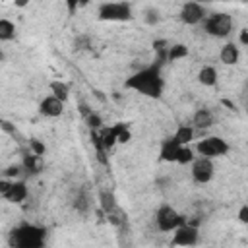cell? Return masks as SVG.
<instances>
[{
  "mask_svg": "<svg viewBox=\"0 0 248 248\" xmlns=\"http://www.w3.org/2000/svg\"><path fill=\"white\" fill-rule=\"evenodd\" d=\"M124 87L132 89L143 97L159 99L163 95V89H165V79L161 76V64H151V66H145L140 72L132 74L124 81Z\"/></svg>",
  "mask_w": 248,
  "mask_h": 248,
  "instance_id": "cell-1",
  "label": "cell"
},
{
  "mask_svg": "<svg viewBox=\"0 0 248 248\" xmlns=\"http://www.w3.org/2000/svg\"><path fill=\"white\" fill-rule=\"evenodd\" d=\"M46 244V229L33 225V223H21L10 232V246L12 248H45Z\"/></svg>",
  "mask_w": 248,
  "mask_h": 248,
  "instance_id": "cell-2",
  "label": "cell"
},
{
  "mask_svg": "<svg viewBox=\"0 0 248 248\" xmlns=\"http://www.w3.org/2000/svg\"><path fill=\"white\" fill-rule=\"evenodd\" d=\"M234 27V21H232V16L227 14V12H217V14H211L205 17L203 21V29L207 35L211 37H217V39H223V37H229L231 31Z\"/></svg>",
  "mask_w": 248,
  "mask_h": 248,
  "instance_id": "cell-3",
  "label": "cell"
},
{
  "mask_svg": "<svg viewBox=\"0 0 248 248\" xmlns=\"http://www.w3.org/2000/svg\"><path fill=\"white\" fill-rule=\"evenodd\" d=\"M184 217L169 203H163L155 211V225L161 232H174L180 225H184Z\"/></svg>",
  "mask_w": 248,
  "mask_h": 248,
  "instance_id": "cell-4",
  "label": "cell"
},
{
  "mask_svg": "<svg viewBox=\"0 0 248 248\" xmlns=\"http://www.w3.org/2000/svg\"><path fill=\"white\" fill-rule=\"evenodd\" d=\"M231 149V145L227 143V140H223L221 136H207L203 140H200L196 143V151L200 157H205V159H215V157H223L227 155Z\"/></svg>",
  "mask_w": 248,
  "mask_h": 248,
  "instance_id": "cell-5",
  "label": "cell"
},
{
  "mask_svg": "<svg viewBox=\"0 0 248 248\" xmlns=\"http://www.w3.org/2000/svg\"><path fill=\"white\" fill-rule=\"evenodd\" d=\"M132 17L130 2H105L99 6V19L103 21H130Z\"/></svg>",
  "mask_w": 248,
  "mask_h": 248,
  "instance_id": "cell-6",
  "label": "cell"
},
{
  "mask_svg": "<svg viewBox=\"0 0 248 248\" xmlns=\"http://www.w3.org/2000/svg\"><path fill=\"white\" fill-rule=\"evenodd\" d=\"M200 240V231L196 225H190V223H184L180 225L174 232H172V246H180V248H192L196 246Z\"/></svg>",
  "mask_w": 248,
  "mask_h": 248,
  "instance_id": "cell-7",
  "label": "cell"
},
{
  "mask_svg": "<svg viewBox=\"0 0 248 248\" xmlns=\"http://www.w3.org/2000/svg\"><path fill=\"white\" fill-rule=\"evenodd\" d=\"M178 16H180V21L186 23V25H198V23L205 21V17H207L205 8L202 4H198V2H186V4H182Z\"/></svg>",
  "mask_w": 248,
  "mask_h": 248,
  "instance_id": "cell-8",
  "label": "cell"
},
{
  "mask_svg": "<svg viewBox=\"0 0 248 248\" xmlns=\"http://www.w3.org/2000/svg\"><path fill=\"white\" fill-rule=\"evenodd\" d=\"M215 174V165L211 159L205 157H196L192 163V178L198 184H207Z\"/></svg>",
  "mask_w": 248,
  "mask_h": 248,
  "instance_id": "cell-9",
  "label": "cell"
},
{
  "mask_svg": "<svg viewBox=\"0 0 248 248\" xmlns=\"http://www.w3.org/2000/svg\"><path fill=\"white\" fill-rule=\"evenodd\" d=\"M39 112L46 118H58L64 112V101L56 99L54 95H46L39 103Z\"/></svg>",
  "mask_w": 248,
  "mask_h": 248,
  "instance_id": "cell-10",
  "label": "cell"
},
{
  "mask_svg": "<svg viewBox=\"0 0 248 248\" xmlns=\"http://www.w3.org/2000/svg\"><path fill=\"white\" fill-rule=\"evenodd\" d=\"M27 194H29V190H27V184L23 180H12L2 198L12 202V203H21L27 198Z\"/></svg>",
  "mask_w": 248,
  "mask_h": 248,
  "instance_id": "cell-11",
  "label": "cell"
},
{
  "mask_svg": "<svg viewBox=\"0 0 248 248\" xmlns=\"http://www.w3.org/2000/svg\"><path fill=\"white\" fill-rule=\"evenodd\" d=\"M180 143L174 140V138H169V140H163L161 143V149H159V157L167 163H176V157H178V151H180Z\"/></svg>",
  "mask_w": 248,
  "mask_h": 248,
  "instance_id": "cell-12",
  "label": "cell"
},
{
  "mask_svg": "<svg viewBox=\"0 0 248 248\" xmlns=\"http://www.w3.org/2000/svg\"><path fill=\"white\" fill-rule=\"evenodd\" d=\"M219 60L227 66H234L238 64L240 60V48L234 45V43H227L221 46V52H219Z\"/></svg>",
  "mask_w": 248,
  "mask_h": 248,
  "instance_id": "cell-13",
  "label": "cell"
},
{
  "mask_svg": "<svg viewBox=\"0 0 248 248\" xmlns=\"http://www.w3.org/2000/svg\"><path fill=\"white\" fill-rule=\"evenodd\" d=\"M213 122H215L213 112L207 110V108H198V110L194 112V116H192V124H194L196 128H200V130H207V128H211Z\"/></svg>",
  "mask_w": 248,
  "mask_h": 248,
  "instance_id": "cell-14",
  "label": "cell"
},
{
  "mask_svg": "<svg viewBox=\"0 0 248 248\" xmlns=\"http://www.w3.org/2000/svg\"><path fill=\"white\" fill-rule=\"evenodd\" d=\"M21 167H23L29 174H37V172L43 170V157H41V155H35V153H27V155H23Z\"/></svg>",
  "mask_w": 248,
  "mask_h": 248,
  "instance_id": "cell-15",
  "label": "cell"
},
{
  "mask_svg": "<svg viewBox=\"0 0 248 248\" xmlns=\"http://www.w3.org/2000/svg\"><path fill=\"white\" fill-rule=\"evenodd\" d=\"M198 81L205 87H213L217 83V70L213 66H202L198 72Z\"/></svg>",
  "mask_w": 248,
  "mask_h": 248,
  "instance_id": "cell-16",
  "label": "cell"
},
{
  "mask_svg": "<svg viewBox=\"0 0 248 248\" xmlns=\"http://www.w3.org/2000/svg\"><path fill=\"white\" fill-rule=\"evenodd\" d=\"M48 89H50V95H54L56 99H60V101H68V97H70V85L66 83V81H62V79H54V81H50L48 83Z\"/></svg>",
  "mask_w": 248,
  "mask_h": 248,
  "instance_id": "cell-17",
  "label": "cell"
},
{
  "mask_svg": "<svg viewBox=\"0 0 248 248\" xmlns=\"http://www.w3.org/2000/svg\"><path fill=\"white\" fill-rule=\"evenodd\" d=\"M16 39V23L8 17H0V41L8 43Z\"/></svg>",
  "mask_w": 248,
  "mask_h": 248,
  "instance_id": "cell-18",
  "label": "cell"
},
{
  "mask_svg": "<svg viewBox=\"0 0 248 248\" xmlns=\"http://www.w3.org/2000/svg\"><path fill=\"white\" fill-rule=\"evenodd\" d=\"M180 145H188L192 140H194V126H190V124H180L178 128H176V132H174V136H172Z\"/></svg>",
  "mask_w": 248,
  "mask_h": 248,
  "instance_id": "cell-19",
  "label": "cell"
},
{
  "mask_svg": "<svg viewBox=\"0 0 248 248\" xmlns=\"http://www.w3.org/2000/svg\"><path fill=\"white\" fill-rule=\"evenodd\" d=\"M186 56H188V46L186 45L176 43V45H170L167 48V60L169 62H174V60H180V58H186Z\"/></svg>",
  "mask_w": 248,
  "mask_h": 248,
  "instance_id": "cell-20",
  "label": "cell"
},
{
  "mask_svg": "<svg viewBox=\"0 0 248 248\" xmlns=\"http://www.w3.org/2000/svg\"><path fill=\"white\" fill-rule=\"evenodd\" d=\"M74 207L78 209V211H81V213H85V211H89V205H91V200H89V194L85 192V190H78V196L74 198Z\"/></svg>",
  "mask_w": 248,
  "mask_h": 248,
  "instance_id": "cell-21",
  "label": "cell"
},
{
  "mask_svg": "<svg viewBox=\"0 0 248 248\" xmlns=\"http://www.w3.org/2000/svg\"><path fill=\"white\" fill-rule=\"evenodd\" d=\"M194 159H196L194 151H192L188 145H182V147H180V151H178L176 163H178V165H188V163H194Z\"/></svg>",
  "mask_w": 248,
  "mask_h": 248,
  "instance_id": "cell-22",
  "label": "cell"
},
{
  "mask_svg": "<svg viewBox=\"0 0 248 248\" xmlns=\"http://www.w3.org/2000/svg\"><path fill=\"white\" fill-rule=\"evenodd\" d=\"M101 205L107 213H110L112 209H116V202H114V196L110 192H101Z\"/></svg>",
  "mask_w": 248,
  "mask_h": 248,
  "instance_id": "cell-23",
  "label": "cell"
},
{
  "mask_svg": "<svg viewBox=\"0 0 248 248\" xmlns=\"http://www.w3.org/2000/svg\"><path fill=\"white\" fill-rule=\"evenodd\" d=\"M89 46H91L89 35H78V37L74 39V48H76V50H85V48H89Z\"/></svg>",
  "mask_w": 248,
  "mask_h": 248,
  "instance_id": "cell-24",
  "label": "cell"
},
{
  "mask_svg": "<svg viewBox=\"0 0 248 248\" xmlns=\"http://www.w3.org/2000/svg\"><path fill=\"white\" fill-rule=\"evenodd\" d=\"M101 124H103V120H101V116H99L97 112H87V126H89L91 130L101 128Z\"/></svg>",
  "mask_w": 248,
  "mask_h": 248,
  "instance_id": "cell-25",
  "label": "cell"
},
{
  "mask_svg": "<svg viewBox=\"0 0 248 248\" xmlns=\"http://www.w3.org/2000/svg\"><path fill=\"white\" fill-rule=\"evenodd\" d=\"M29 147H31V153L41 155V157H43V155H45V151H46V147H45L39 140H31V141H29Z\"/></svg>",
  "mask_w": 248,
  "mask_h": 248,
  "instance_id": "cell-26",
  "label": "cell"
},
{
  "mask_svg": "<svg viewBox=\"0 0 248 248\" xmlns=\"http://www.w3.org/2000/svg\"><path fill=\"white\" fill-rule=\"evenodd\" d=\"M145 21L147 23H157L159 21V10H155V8H147L145 10Z\"/></svg>",
  "mask_w": 248,
  "mask_h": 248,
  "instance_id": "cell-27",
  "label": "cell"
},
{
  "mask_svg": "<svg viewBox=\"0 0 248 248\" xmlns=\"http://www.w3.org/2000/svg\"><path fill=\"white\" fill-rule=\"evenodd\" d=\"M238 221L244 223V225H248V205H242L238 209Z\"/></svg>",
  "mask_w": 248,
  "mask_h": 248,
  "instance_id": "cell-28",
  "label": "cell"
},
{
  "mask_svg": "<svg viewBox=\"0 0 248 248\" xmlns=\"http://www.w3.org/2000/svg\"><path fill=\"white\" fill-rule=\"evenodd\" d=\"M2 130L4 132H10V134H14L16 130H14V126H10V122L8 120H2Z\"/></svg>",
  "mask_w": 248,
  "mask_h": 248,
  "instance_id": "cell-29",
  "label": "cell"
},
{
  "mask_svg": "<svg viewBox=\"0 0 248 248\" xmlns=\"http://www.w3.org/2000/svg\"><path fill=\"white\" fill-rule=\"evenodd\" d=\"M19 172V167L17 165H12L8 170H6V176H14V174H17Z\"/></svg>",
  "mask_w": 248,
  "mask_h": 248,
  "instance_id": "cell-30",
  "label": "cell"
},
{
  "mask_svg": "<svg viewBox=\"0 0 248 248\" xmlns=\"http://www.w3.org/2000/svg\"><path fill=\"white\" fill-rule=\"evenodd\" d=\"M240 43L242 45H248V31H242L240 33Z\"/></svg>",
  "mask_w": 248,
  "mask_h": 248,
  "instance_id": "cell-31",
  "label": "cell"
},
{
  "mask_svg": "<svg viewBox=\"0 0 248 248\" xmlns=\"http://www.w3.org/2000/svg\"><path fill=\"white\" fill-rule=\"evenodd\" d=\"M76 6H78L76 2H68V8H70V12H74V10H76Z\"/></svg>",
  "mask_w": 248,
  "mask_h": 248,
  "instance_id": "cell-32",
  "label": "cell"
},
{
  "mask_svg": "<svg viewBox=\"0 0 248 248\" xmlns=\"http://www.w3.org/2000/svg\"><path fill=\"white\" fill-rule=\"evenodd\" d=\"M246 112H248V105H246Z\"/></svg>",
  "mask_w": 248,
  "mask_h": 248,
  "instance_id": "cell-33",
  "label": "cell"
}]
</instances>
